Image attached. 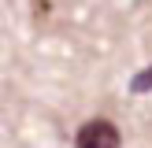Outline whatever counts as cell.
<instances>
[{"mask_svg": "<svg viewBox=\"0 0 152 148\" xmlns=\"http://www.w3.org/2000/svg\"><path fill=\"white\" fill-rule=\"evenodd\" d=\"M119 144H123V137L108 118H89L74 137V148H119Z\"/></svg>", "mask_w": 152, "mask_h": 148, "instance_id": "1", "label": "cell"}, {"mask_svg": "<svg viewBox=\"0 0 152 148\" xmlns=\"http://www.w3.org/2000/svg\"><path fill=\"white\" fill-rule=\"evenodd\" d=\"M130 89H134V93H148V89H152V67H145V70H137V74H134Z\"/></svg>", "mask_w": 152, "mask_h": 148, "instance_id": "2", "label": "cell"}]
</instances>
